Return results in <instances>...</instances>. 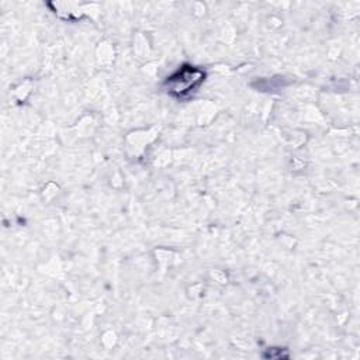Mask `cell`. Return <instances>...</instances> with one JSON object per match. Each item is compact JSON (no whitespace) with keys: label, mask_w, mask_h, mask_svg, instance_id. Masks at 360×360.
<instances>
[{"label":"cell","mask_w":360,"mask_h":360,"mask_svg":"<svg viewBox=\"0 0 360 360\" xmlns=\"http://www.w3.org/2000/svg\"><path fill=\"white\" fill-rule=\"evenodd\" d=\"M204 80L205 72L202 69L193 65H181L165 80L163 87L167 94L176 98H186L195 91Z\"/></svg>","instance_id":"1"}]
</instances>
